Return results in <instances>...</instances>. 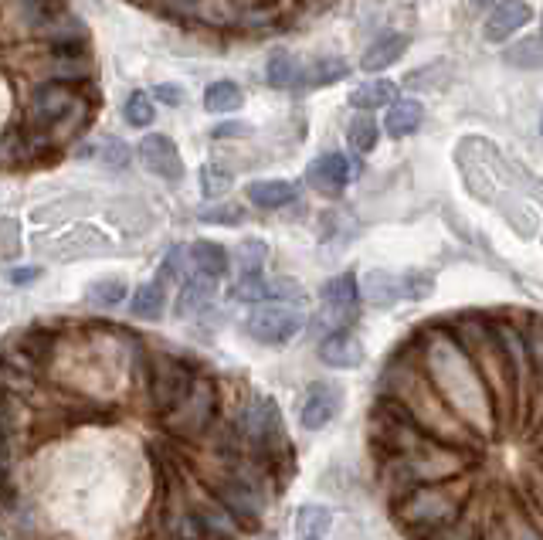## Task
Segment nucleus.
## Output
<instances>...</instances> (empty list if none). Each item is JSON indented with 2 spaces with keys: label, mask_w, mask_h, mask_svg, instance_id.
I'll use <instances>...</instances> for the list:
<instances>
[{
  "label": "nucleus",
  "mask_w": 543,
  "mask_h": 540,
  "mask_svg": "<svg viewBox=\"0 0 543 540\" xmlns=\"http://www.w3.org/2000/svg\"><path fill=\"white\" fill-rule=\"evenodd\" d=\"M418 354H421V371H425L428 384L435 388L438 398L445 401V408L465 418L476 432H489V425H493V394H489V384L482 381L472 357L452 337L448 323L425 327Z\"/></svg>",
  "instance_id": "obj_1"
},
{
  "label": "nucleus",
  "mask_w": 543,
  "mask_h": 540,
  "mask_svg": "<svg viewBox=\"0 0 543 540\" xmlns=\"http://www.w3.org/2000/svg\"><path fill=\"white\" fill-rule=\"evenodd\" d=\"M465 496L469 493H465L462 486H438V483L421 486L418 483L401 496L394 510H398L401 527L408 530L411 537L432 540L435 534H442L448 524L459 520Z\"/></svg>",
  "instance_id": "obj_2"
},
{
  "label": "nucleus",
  "mask_w": 543,
  "mask_h": 540,
  "mask_svg": "<svg viewBox=\"0 0 543 540\" xmlns=\"http://www.w3.org/2000/svg\"><path fill=\"white\" fill-rule=\"evenodd\" d=\"M218 405H221L218 384H214L208 374H194L184 398L170 411H163V425L174 435H180V439H197V435L208 432L211 422L218 418Z\"/></svg>",
  "instance_id": "obj_3"
},
{
  "label": "nucleus",
  "mask_w": 543,
  "mask_h": 540,
  "mask_svg": "<svg viewBox=\"0 0 543 540\" xmlns=\"http://www.w3.org/2000/svg\"><path fill=\"white\" fill-rule=\"evenodd\" d=\"M370 439H374V445H381L387 456H401V452L418 449L428 435L401 401L384 394L374 405V411H370Z\"/></svg>",
  "instance_id": "obj_4"
},
{
  "label": "nucleus",
  "mask_w": 543,
  "mask_h": 540,
  "mask_svg": "<svg viewBox=\"0 0 543 540\" xmlns=\"http://www.w3.org/2000/svg\"><path fill=\"white\" fill-rule=\"evenodd\" d=\"M238 432L245 435L248 445L262 456H275L286 449V425H282V411L269 394H255L238 415Z\"/></svg>",
  "instance_id": "obj_5"
},
{
  "label": "nucleus",
  "mask_w": 543,
  "mask_h": 540,
  "mask_svg": "<svg viewBox=\"0 0 543 540\" xmlns=\"http://www.w3.org/2000/svg\"><path fill=\"white\" fill-rule=\"evenodd\" d=\"M357 306H360V289L353 272H340V276L326 279L320 289V313L313 316V333H336V330H350V323L357 320Z\"/></svg>",
  "instance_id": "obj_6"
},
{
  "label": "nucleus",
  "mask_w": 543,
  "mask_h": 540,
  "mask_svg": "<svg viewBox=\"0 0 543 540\" xmlns=\"http://www.w3.org/2000/svg\"><path fill=\"white\" fill-rule=\"evenodd\" d=\"M92 82L72 85V82H55V79H41L31 89L28 99V126L31 130H55L62 119L72 113V106L85 96Z\"/></svg>",
  "instance_id": "obj_7"
},
{
  "label": "nucleus",
  "mask_w": 543,
  "mask_h": 540,
  "mask_svg": "<svg viewBox=\"0 0 543 540\" xmlns=\"http://www.w3.org/2000/svg\"><path fill=\"white\" fill-rule=\"evenodd\" d=\"M194 381V367L177 354H153L150 371H146V388H150V401L157 411H170L187 394Z\"/></svg>",
  "instance_id": "obj_8"
},
{
  "label": "nucleus",
  "mask_w": 543,
  "mask_h": 540,
  "mask_svg": "<svg viewBox=\"0 0 543 540\" xmlns=\"http://www.w3.org/2000/svg\"><path fill=\"white\" fill-rule=\"evenodd\" d=\"M303 327H306L303 310H299V306H289V303H269V306L258 303V310L248 316V323H245L248 337L265 347L289 344L292 337L303 333Z\"/></svg>",
  "instance_id": "obj_9"
},
{
  "label": "nucleus",
  "mask_w": 543,
  "mask_h": 540,
  "mask_svg": "<svg viewBox=\"0 0 543 540\" xmlns=\"http://www.w3.org/2000/svg\"><path fill=\"white\" fill-rule=\"evenodd\" d=\"M28 34L34 41H41V48L89 45V24H85L75 11H68L62 0H55V4L31 24Z\"/></svg>",
  "instance_id": "obj_10"
},
{
  "label": "nucleus",
  "mask_w": 543,
  "mask_h": 540,
  "mask_svg": "<svg viewBox=\"0 0 543 540\" xmlns=\"http://www.w3.org/2000/svg\"><path fill=\"white\" fill-rule=\"evenodd\" d=\"M38 75L55 82H72L85 85L96 79V62H92L89 45H62V48H45L38 58Z\"/></svg>",
  "instance_id": "obj_11"
},
{
  "label": "nucleus",
  "mask_w": 543,
  "mask_h": 540,
  "mask_svg": "<svg viewBox=\"0 0 543 540\" xmlns=\"http://www.w3.org/2000/svg\"><path fill=\"white\" fill-rule=\"evenodd\" d=\"M357 160H350L347 153H323V157H316L313 164L306 167V180L309 187H313L316 194L323 197H340L347 191V184L357 174Z\"/></svg>",
  "instance_id": "obj_12"
},
{
  "label": "nucleus",
  "mask_w": 543,
  "mask_h": 540,
  "mask_svg": "<svg viewBox=\"0 0 543 540\" xmlns=\"http://www.w3.org/2000/svg\"><path fill=\"white\" fill-rule=\"evenodd\" d=\"M109 248H112L109 235H102V231L92 225H79V228H68L65 235H58L51 245H45V255L58 262H79V259H89V255H106Z\"/></svg>",
  "instance_id": "obj_13"
},
{
  "label": "nucleus",
  "mask_w": 543,
  "mask_h": 540,
  "mask_svg": "<svg viewBox=\"0 0 543 540\" xmlns=\"http://www.w3.org/2000/svg\"><path fill=\"white\" fill-rule=\"evenodd\" d=\"M343 408V388L330 381H316L309 384L303 394V405H299V422H303L306 432H320L340 415Z\"/></svg>",
  "instance_id": "obj_14"
},
{
  "label": "nucleus",
  "mask_w": 543,
  "mask_h": 540,
  "mask_svg": "<svg viewBox=\"0 0 543 540\" xmlns=\"http://www.w3.org/2000/svg\"><path fill=\"white\" fill-rule=\"evenodd\" d=\"M140 160L150 174H157L167 184H180L184 180V160H180V150L170 136L163 133H150L140 140Z\"/></svg>",
  "instance_id": "obj_15"
},
{
  "label": "nucleus",
  "mask_w": 543,
  "mask_h": 540,
  "mask_svg": "<svg viewBox=\"0 0 543 540\" xmlns=\"http://www.w3.org/2000/svg\"><path fill=\"white\" fill-rule=\"evenodd\" d=\"M316 354L326 367H333V371H350V367H360L367 357L364 350V340L357 337V333L350 330H336V333H326L320 337V347H316Z\"/></svg>",
  "instance_id": "obj_16"
},
{
  "label": "nucleus",
  "mask_w": 543,
  "mask_h": 540,
  "mask_svg": "<svg viewBox=\"0 0 543 540\" xmlns=\"http://www.w3.org/2000/svg\"><path fill=\"white\" fill-rule=\"evenodd\" d=\"M530 21H533V7L527 0H499V4H493V14L486 17L482 34H486V41H493V45H503L510 34L527 28Z\"/></svg>",
  "instance_id": "obj_17"
},
{
  "label": "nucleus",
  "mask_w": 543,
  "mask_h": 540,
  "mask_svg": "<svg viewBox=\"0 0 543 540\" xmlns=\"http://www.w3.org/2000/svg\"><path fill=\"white\" fill-rule=\"evenodd\" d=\"M408 45H411V38H408V34H401V31L381 34V38H377L374 45L364 51V58H360V72H387L391 65L401 62Z\"/></svg>",
  "instance_id": "obj_18"
},
{
  "label": "nucleus",
  "mask_w": 543,
  "mask_h": 540,
  "mask_svg": "<svg viewBox=\"0 0 543 540\" xmlns=\"http://www.w3.org/2000/svg\"><path fill=\"white\" fill-rule=\"evenodd\" d=\"M360 289V299L377 310H391L394 303H401V276L387 269H370L364 279L357 282Z\"/></svg>",
  "instance_id": "obj_19"
},
{
  "label": "nucleus",
  "mask_w": 543,
  "mask_h": 540,
  "mask_svg": "<svg viewBox=\"0 0 543 540\" xmlns=\"http://www.w3.org/2000/svg\"><path fill=\"white\" fill-rule=\"evenodd\" d=\"M425 123V106L418 99H394L384 113V133L391 140H404V136L418 133Z\"/></svg>",
  "instance_id": "obj_20"
},
{
  "label": "nucleus",
  "mask_w": 543,
  "mask_h": 540,
  "mask_svg": "<svg viewBox=\"0 0 543 540\" xmlns=\"http://www.w3.org/2000/svg\"><path fill=\"white\" fill-rule=\"evenodd\" d=\"M187 259H191L194 272H201V276H208V279L228 276V269H231V252L221 248L218 242H208V238L187 245Z\"/></svg>",
  "instance_id": "obj_21"
},
{
  "label": "nucleus",
  "mask_w": 543,
  "mask_h": 540,
  "mask_svg": "<svg viewBox=\"0 0 543 540\" xmlns=\"http://www.w3.org/2000/svg\"><path fill=\"white\" fill-rule=\"evenodd\" d=\"M296 197H299V187L292 184V180H255V184H248V201L265 211L286 208Z\"/></svg>",
  "instance_id": "obj_22"
},
{
  "label": "nucleus",
  "mask_w": 543,
  "mask_h": 540,
  "mask_svg": "<svg viewBox=\"0 0 543 540\" xmlns=\"http://www.w3.org/2000/svg\"><path fill=\"white\" fill-rule=\"evenodd\" d=\"M214 299V279L201 276V272H191L184 276V286H180V299H177V316H197L211 306Z\"/></svg>",
  "instance_id": "obj_23"
},
{
  "label": "nucleus",
  "mask_w": 543,
  "mask_h": 540,
  "mask_svg": "<svg viewBox=\"0 0 543 540\" xmlns=\"http://www.w3.org/2000/svg\"><path fill=\"white\" fill-rule=\"evenodd\" d=\"M398 99V85L391 79H370L360 82L357 89L350 92V106L360 109V113H370V109H384Z\"/></svg>",
  "instance_id": "obj_24"
},
{
  "label": "nucleus",
  "mask_w": 543,
  "mask_h": 540,
  "mask_svg": "<svg viewBox=\"0 0 543 540\" xmlns=\"http://www.w3.org/2000/svg\"><path fill=\"white\" fill-rule=\"evenodd\" d=\"M350 75V65L343 62V58H316V62L303 65V72H299V85L303 89H323V85H336L343 82Z\"/></svg>",
  "instance_id": "obj_25"
},
{
  "label": "nucleus",
  "mask_w": 543,
  "mask_h": 540,
  "mask_svg": "<svg viewBox=\"0 0 543 540\" xmlns=\"http://www.w3.org/2000/svg\"><path fill=\"white\" fill-rule=\"evenodd\" d=\"M221 500L238 520H252L255 524L258 513H262V500H258V493L248 483H241V479H231V483L221 486Z\"/></svg>",
  "instance_id": "obj_26"
},
{
  "label": "nucleus",
  "mask_w": 543,
  "mask_h": 540,
  "mask_svg": "<svg viewBox=\"0 0 543 540\" xmlns=\"http://www.w3.org/2000/svg\"><path fill=\"white\" fill-rule=\"evenodd\" d=\"M299 72H303V62L286 48L272 51L269 62H265V82L272 89H299Z\"/></svg>",
  "instance_id": "obj_27"
},
{
  "label": "nucleus",
  "mask_w": 543,
  "mask_h": 540,
  "mask_svg": "<svg viewBox=\"0 0 543 540\" xmlns=\"http://www.w3.org/2000/svg\"><path fill=\"white\" fill-rule=\"evenodd\" d=\"M245 106V92H241L238 82L231 79H221V82H211L204 89V109L211 116H224V113H238Z\"/></svg>",
  "instance_id": "obj_28"
},
{
  "label": "nucleus",
  "mask_w": 543,
  "mask_h": 540,
  "mask_svg": "<svg viewBox=\"0 0 543 540\" xmlns=\"http://www.w3.org/2000/svg\"><path fill=\"white\" fill-rule=\"evenodd\" d=\"M126 293H129V286L123 276H102L85 286V303L96 306V310H116V306L126 299Z\"/></svg>",
  "instance_id": "obj_29"
},
{
  "label": "nucleus",
  "mask_w": 543,
  "mask_h": 540,
  "mask_svg": "<svg viewBox=\"0 0 543 540\" xmlns=\"http://www.w3.org/2000/svg\"><path fill=\"white\" fill-rule=\"evenodd\" d=\"M163 306H167V289H163V279L157 276L136 289L129 310H133V316H140V320H160Z\"/></svg>",
  "instance_id": "obj_30"
},
{
  "label": "nucleus",
  "mask_w": 543,
  "mask_h": 540,
  "mask_svg": "<svg viewBox=\"0 0 543 540\" xmlns=\"http://www.w3.org/2000/svg\"><path fill=\"white\" fill-rule=\"evenodd\" d=\"M31 167V147L28 130H7L0 136V170H24Z\"/></svg>",
  "instance_id": "obj_31"
},
{
  "label": "nucleus",
  "mask_w": 543,
  "mask_h": 540,
  "mask_svg": "<svg viewBox=\"0 0 543 540\" xmlns=\"http://www.w3.org/2000/svg\"><path fill=\"white\" fill-rule=\"evenodd\" d=\"M377 140H381V123H377L370 113H353L350 123H347V143L350 150L357 153H370L377 147Z\"/></svg>",
  "instance_id": "obj_32"
},
{
  "label": "nucleus",
  "mask_w": 543,
  "mask_h": 540,
  "mask_svg": "<svg viewBox=\"0 0 543 540\" xmlns=\"http://www.w3.org/2000/svg\"><path fill=\"white\" fill-rule=\"evenodd\" d=\"M330 524H333V513L320 507V503H306V507H299L296 513V530L303 537H320L330 530Z\"/></svg>",
  "instance_id": "obj_33"
},
{
  "label": "nucleus",
  "mask_w": 543,
  "mask_h": 540,
  "mask_svg": "<svg viewBox=\"0 0 543 540\" xmlns=\"http://www.w3.org/2000/svg\"><path fill=\"white\" fill-rule=\"evenodd\" d=\"M231 299L235 303H269V289H265V279H262V272H241L238 282L231 286Z\"/></svg>",
  "instance_id": "obj_34"
},
{
  "label": "nucleus",
  "mask_w": 543,
  "mask_h": 540,
  "mask_svg": "<svg viewBox=\"0 0 543 540\" xmlns=\"http://www.w3.org/2000/svg\"><path fill=\"white\" fill-rule=\"evenodd\" d=\"M123 119L129 126H150L153 119H157V106H153V99L146 96V92H133L126 102H123Z\"/></svg>",
  "instance_id": "obj_35"
},
{
  "label": "nucleus",
  "mask_w": 543,
  "mask_h": 540,
  "mask_svg": "<svg viewBox=\"0 0 543 540\" xmlns=\"http://www.w3.org/2000/svg\"><path fill=\"white\" fill-rule=\"evenodd\" d=\"M197 218L204 221V225H224V228H235L245 221V208L241 204H204L201 211H197Z\"/></svg>",
  "instance_id": "obj_36"
},
{
  "label": "nucleus",
  "mask_w": 543,
  "mask_h": 540,
  "mask_svg": "<svg viewBox=\"0 0 543 540\" xmlns=\"http://www.w3.org/2000/svg\"><path fill=\"white\" fill-rule=\"evenodd\" d=\"M235 262L241 272H262V265L269 262V245L258 242V238H245L235 248Z\"/></svg>",
  "instance_id": "obj_37"
},
{
  "label": "nucleus",
  "mask_w": 543,
  "mask_h": 540,
  "mask_svg": "<svg viewBox=\"0 0 543 540\" xmlns=\"http://www.w3.org/2000/svg\"><path fill=\"white\" fill-rule=\"evenodd\" d=\"M201 4L204 0H157L153 14L167 17V21H197L201 17Z\"/></svg>",
  "instance_id": "obj_38"
},
{
  "label": "nucleus",
  "mask_w": 543,
  "mask_h": 540,
  "mask_svg": "<svg viewBox=\"0 0 543 540\" xmlns=\"http://www.w3.org/2000/svg\"><path fill=\"white\" fill-rule=\"evenodd\" d=\"M435 289V279L432 272L425 269H411L401 276V299H415V303H421V299H428Z\"/></svg>",
  "instance_id": "obj_39"
},
{
  "label": "nucleus",
  "mask_w": 543,
  "mask_h": 540,
  "mask_svg": "<svg viewBox=\"0 0 543 540\" xmlns=\"http://www.w3.org/2000/svg\"><path fill=\"white\" fill-rule=\"evenodd\" d=\"M231 191V174L228 170H221L218 164H204L201 167V194L208 197V201H218Z\"/></svg>",
  "instance_id": "obj_40"
},
{
  "label": "nucleus",
  "mask_w": 543,
  "mask_h": 540,
  "mask_svg": "<svg viewBox=\"0 0 543 540\" xmlns=\"http://www.w3.org/2000/svg\"><path fill=\"white\" fill-rule=\"evenodd\" d=\"M506 65L513 68H527V72H533V68H540V38H523L516 41V45L506 51Z\"/></svg>",
  "instance_id": "obj_41"
},
{
  "label": "nucleus",
  "mask_w": 543,
  "mask_h": 540,
  "mask_svg": "<svg viewBox=\"0 0 543 540\" xmlns=\"http://www.w3.org/2000/svg\"><path fill=\"white\" fill-rule=\"evenodd\" d=\"M265 289H269V303H289V306H299L303 303V286L289 276H275V279H265Z\"/></svg>",
  "instance_id": "obj_42"
},
{
  "label": "nucleus",
  "mask_w": 543,
  "mask_h": 540,
  "mask_svg": "<svg viewBox=\"0 0 543 540\" xmlns=\"http://www.w3.org/2000/svg\"><path fill=\"white\" fill-rule=\"evenodd\" d=\"M21 225H17V218H0V259H17L21 255Z\"/></svg>",
  "instance_id": "obj_43"
},
{
  "label": "nucleus",
  "mask_w": 543,
  "mask_h": 540,
  "mask_svg": "<svg viewBox=\"0 0 543 540\" xmlns=\"http://www.w3.org/2000/svg\"><path fill=\"white\" fill-rule=\"evenodd\" d=\"M92 157H99L106 167H126L129 164V147L123 140H102V143H92Z\"/></svg>",
  "instance_id": "obj_44"
},
{
  "label": "nucleus",
  "mask_w": 543,
  "mask_h": 540,
  "mask_svg": "<svg viewBox=\"0 0 543 540\" xmlns=\"http://www.w3.org/2000/svg\"><path fill=\"white\" fill-rule=\"evenodd\" d=\"M153 96H157V99L163 102V106L177 109V106H184L187 92L180 89V85H174V82H160V85H153Z\"/></svg>",
  "instance_id": "obj_45"
},
{
  "label": "nucleus",
  "mask_w": 543,
  "mask_h": 540,
  "mask_svg": "<svg viewBox=\"0 0 543 540\" xmlns=\"http://www.w3.org/2000/svg\"><path fill=\"white\" fill-rule=\"evenodd\" d=\"M432 540H482L476 524H448L442 534H435Z\"/></svg>",
  "instance_id": "obj_46"
},
{
  "label": "nucleus",
  "mask_w": 543,
  "mask_h": 540,
  "mask_svg": "<svg viewBox=\"0 0 543 540\" xmlns=\"http://www.w3.org/2000/svg\"><path fill=\"white\" fill-rule=\"evenodd\" d=\"M252 130H248V123H221V126H214L211 136L214 140H221V136H248Z\"/></svg>",
  "instance_id": "obj_47"
},
{
  "label": "nucleus",
  "mask_w": 543,
  "mask_h": 540,
  "mask_svg": "<svg viewBox=\"0 0 543 540\" xmlns=\"http://www.w3.org/2000/svg\"><path fill=\"white\" fill-rule=\"evenodd\" d=\"M7 476H11V449L7 442H0V490L7 486Z\"/></svg>",
  "instance_id": "obj_48"
},
{
  "label": "nucleus",
  "mask_w": 543,
  "mask_h": 540,
  "mask_svg": "<svg viewBox=\"0 0 543 540\" xmlns=\"http://www.w3.org/2000/svg\"><path fill=\"white\" fill-rule=\"evenodd\" d=\"M38 276H41V269H14V272H11V282L24 286V282H34Z\"/></svg>",
  "instance_id": "obj_49"
},
{
  "label": "nucleus",
  "mask_w": 543,
  "mask_h": 540,
  "mask_svg": "<svg viewBox=\"0 0 543 540\" xmlns=\"http://www.w3.org/2000/svg\"><path fill=\"white\" fill-rule=\"evenodd\" d=\"M11 435V411H0V442H7Z\"/></svg>",
  "instance_id": "obj_50"
},
{
  "label": "nucleus",
  "mask_w": 543,
  "mask_h": 540,
  "mask_svg": "<svg viewBox=\"0 0 543 540\" xmlns=\"http://www.w3.org/2000/svg\"><path fill=\"white\" fill-rule=\"evenodd\" d=\"M513 540H540V534H537V530H533L530 524H520V530H516Z\"/></svg>",
  "instance_id": "obj_51"
},
{
  "label": "nucleus",
  "mask_w": 543,
  "mask_h": 540,
  "mask_svg": "<svg viewBox=\"0 0 543 540\" xmlns=\"http://www.w3.org/2000/svg\"><path fill=\"white\" fill-rule=\"evenodd\" d=\"M0 411H11V394H7L4 384H0Z\"/></svg>",
  "instance_id": "obj_52"
},
{
  "label": "nucleus",
  "mask_w": 543,
  "mask_h": 540,
  "mask_svg": "<svg viewBox=\"0 0 543 540\" xmlns=\"http://www.w3.org/2000/svg\"><path fill=\"white\" fill-rule=\"evenodd\" d=\"M129 4L143 7V11H153V4H157V0H129Z\"/></svg>",
  "instance_id": "obj_53"
},
{
  "label": "nucleus",
  "mask_w": 543,
  "mask_h": 540,
  "mask_svg": "<svg viewBox=\"0 0 543 540\" xmlns=\"http://www.w3.org/2000/svg\"><path fill=\"white\" fill-rule=\"evenodd\" d=\"M472 7H479V11H486V7H493V0H469Z\"/></svg>",
  "instance_id": "obj_54"
},
{
  "label": "nucleus",
  "mask_w": 543,
  "mask_h": 540,
  "mask_svg": "<svg viewBox=\"0 0 543 540\" xmlns=\"http://www.w3.org/2000/svg\"><path fill=\"white\" fill-rule=\"evenodd\" d=\"M303 540H320V537H303Z\"/></svg>",
  "instance_id": "obj_55"
}]
</instances>
